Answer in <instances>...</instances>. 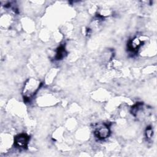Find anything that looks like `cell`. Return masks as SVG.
<instances>
[{
  "instance_id": "1",
  "label": "cell",
  "mask_w": 157,
  "mask_h": 157,
  "mask_svg": "<svg viewBox=\"0 0 157 157\" xmlns=\"http://www.w3.org/2000/svg\"><path fill=\"white\" fill-rule=\"evenodd\" d=\"M39 81L34 78H31L25 83L23 91L24 98L25 99H30L33 97L40 87Z\"/></svg>"
},
{
  "instance_id": "5",
  "label": "cell",
  "mask_w": 157,
  "mask_h": 157,
  "mask_svg": "<svg viewBox=\"0 0 157 157\" xmlns=\"http://www.w3.org/2000/svg\"><path fill=\"white\" fill-rule=\"evenodd\" d=\"M66 51L64 48V47L63 46H61L59 47L56 52V59L59 60V59H61L62 58H64L65 56L66 55Z\"/></svg>"
},
{
  "instance_id": "4",
  "label": "cell",
  "mask_w": 157,
  "mask_h": 157,
  "mask_svg": "<svg viewBox=\"0 0 157 157\" xmlns=\"http://www.w3.org/2000/svg\"><path fill=\"white\" fill-rule=\"evenodd\" d=\"M142 41L139 38H134L129 40L128 44V49L132 52H136L142 45Z\"/></svg>"
},
{
  "instance_id": "2",
  "label": "cell",
  "mask_w": 157,
  "mask_h": 157,
  "mask_svg": "<svg viewBox=\"0 0 157 157\" xmlns=\"http://www.w3.org/2000/svg\"><path fill=\"white\" fill-rule=\"evenodd\" d=\"M94 134L95 136L99 139H105L107 138L110 134L109 126L108 124L104 123L98 124L94 128Z\"/></svg>"
},
{
  "instance_id": "6",
  "label": "cell",
  "mask_w": 157,
  "mask_h": 157,
  "mask_svg": "<svg viewBox=\"0 0 157 157\" xmlns=\"http://www.w3.org/2000/svg\"><path fill=\"white\" fill-rule=\"evenodd\" d=\"M152 129L151 128H147V132H146V134H147V137L148 138H150L151 136H152Z\"/></svg>"
},
{
  "instance_id": "3",
  "label": "cell",
  "mask_w": 157,
  "mask_h": 157,
  "mask_svg": "<svg viewBox=\"0 0 157 157\" xmlns=\"http://www.w3.org/2000/svg\"><path fill=\"white\" fill-rule=\"evenodd\" d=\"M29 140V137L26 134H20L14 138V145L19 148H26Z\"/></svg>"
}]
</instances>
